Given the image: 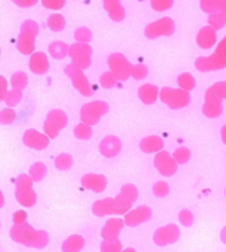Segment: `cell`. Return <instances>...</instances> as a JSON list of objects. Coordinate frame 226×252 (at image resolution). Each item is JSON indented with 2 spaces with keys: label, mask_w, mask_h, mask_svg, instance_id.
<instances>
[{
  "label": "cell",
  "mask_w": 226,
  "mask_h": 252,
  "mask_svg": "<svg viewBox=\"0 0 226 252\" xmlns=\"http://www.w3.org/2000/svg\"><path fill=\"white\" fill-rule=\"evenodd\" d=\"M34 38H36V37H33V35H28V34L21 32V34L18 35V41H16L18 50H19L22 55H30V53H33V50H34Z\"/></svg>",
  "instance_id": "cell-14"
},
{
  "label": "cell",
  "mask_w": 226,
  "mask_h": 252,
  "mask_svg": "<svg viewBox=\"0 0 226 252\" xmlns=\"http://www.w3.org/2000/svg\"><path fill=\"white\" fill-rule=\"evenodd\" d=\"M55 167L61 171H67L73 167V157L68 154H61L55 159Z\"/></svg>",
  "instance_id": "cell-18"
},
{
  "label": "cell",
  "mask_w": 226,
  "mask_h": 252,
  "mask_svg": "<svg viewBox=\"0 0 226 252\" xmlns=\"http://www.w3.org/2000/svg\"><path fill=\"white\" fill-rule=\"evenodd\" d=\"M221 241L226 244V227H224V230L221 232Z\"/></svg>",
  "instance_id": "cell-35"
},
{
  "label": "cell",
  "mask_w": 226,
  "mask_h": 252,
  "mask_svg": "<svg viewBox=\"0 0 226 252\" xmlns=\"http://www.w3.org/2000/svg\"><path fill=\"white\" fill-rule=\"evenodd\" d=\"M22 142L25 146L31 148V149H37V151H41V149H46L47 145H49V137L46 134H41L38 133L37 130H27L22 136Z\"/></svg>",
  "instance_id": "cell-6"
},
{
  "label": "cell",
  "mask_w": 226,
  "mask_h": 252,
  "mask_svg": "<svg viewBox=\"0 0 226 252\" xmlns=\"http://www.w3.org/2000/svg\"><path fill=\"white\" fill-rule=\"evenodd\" d=\"M67 124V117L64 112L61 111H53L49 114L46 123H44V131H46V136L47 137H56L59 130L62 127H65Z\"/></svg>",
  "instance_id": "cell-5"
},
{
  "label": "cell",
  "mask_w": 226,
  "mask_h": 252,
  "mask_svg": "<svg viewBox=\"0 0 226 252\" xmlns=\"http://www.w3.org/2000/svg\"><path fill=\"white\" fill-rule=\"evenodd\" d=\"M132 202L127 201L123 195H117L114 198V208H115V216H124L132 210Z\"/></svg>",
  "instance_id": "cell-15"
},
{
  "label": "cell",
  "mask_w": 226,
  "mask_h": 252,
  "mask_svg": "<svg viewBox=\"0 0 226 252\" xmlns=\"http://www.w3.org/2000/svg\"><path fill=\"white\" fill-rule=\"evenodd\" d=\"M151 219H152V210L147 205H142L124 214V224L129 227H136L142 223L150 221Z\"/></svg>",
  "instance_id": "cell-4"
},
{
  "label": "cell",
  "mask_w": 226,
  "mask_h": 252,
  "mask_svg": "<svg viewBox=\"0 0 226 252\" xmlns=\"http://www.w3.org/2000/svg\"><path fill=\"white\" fill-rule=\"evenodd\" d=\"M225 195H226V190H225Z\"/></svg>",
  "instance_id": "cell-40"
},
{
  "label": "cell",
  "mask_w": 226,
  "mask_h": 252,
  "mask_svg": "<svg viewBox=\"0 0 226 252\" xmlns=\"http://www.w3.org/2000/svg\"><path fill=\"white\" fill-rule=\"evenodd\" d=\"M12 1L19 7H30L37 3V0H12Z\"/></svg>",
  "instance_id": "cell-33"
},
{
  "label": "cell",
  "mask_w": 226,
  "mask_h": 252,
  "mask_svg": "<svg viewBox=\"0 0 226 252\" xmlns=\"http://www.w3.org/2000/svg\"><path fill=\"white\" fill-rule=\"evenodd\" d=\"M124 227V220L121 219H110L101 230L102 239H117Z\"/></svg>",
  "instance_id": "cell-8"
},
{
  "label": "cell",
  "mask_w": 226,
  "mask_h": 252,
  "mask_svg": "<svg viewBox=\"0 0 226 252\" xmlns=\"http://www.w3.org/2000/svg\"><path fill=\"white\" fill-rule=\"evenodd\" d=\"M163 146V142H160L158 139H148L142 143V149L145 152H154V151H158L160 148Z\"/></svg>",
  "instance_id": "cell-26"
},
{
  "label": "cell",
  "mask_w": 226,
  "mask_h": 252,
  "mask_svg": "<svg viewBox=\"0 0 226 252\" xmlns=\"http://www.w3.org/2000/svg\"><path fill=\"white\" fill-rule=\"evenodd\" d=\"M16 118V112L12 108H4L0 111V124L1 126H7L12 124Z\"/></svg>",
  "instance_id": "cell-22"
},
{
  "label": "cell",
  "mask_w": 226,
  "mask_h": 252,
  "mask_svg": "<svg viewBox=\"0 0 226 252\" xmlns=\"http://www.w3.org/2000/svg\"><path fill=\"white\" fill-rule=\"evenodd\" d=\"M74 134H75V137H78V139H81V140H87V139H90V136H92V130H90L87 126L81 124V126H77V127H75Z\"/></svg>",
  "instance_id": "cell-27"
},
{
  "label": "cell",
  "mask_w": 226,
  "mask_h": 252,
  "mask_svg": "<svg viewBox=\"0 0 226 252\" xmlns=\"http://www.w3.org/2000/svg\"><path fill=\"white\" fill-rule=\"evenodd\" d=\"M0 93H7V81L3 75H0Z\"/></svg>",
  "instance_id": "cell-34"
},
{
  "label": "cell",
  "mask_w": 226,
  "mask_h": 252,
  "mask_svg": "<svg viewBox=\"0 0 226 252\" xmlns=\"http://www.w3.org/2000/svg\"><path fill=\"white\" fill-rule=\"evenodd\" d=\"M28 83V77L25 72H15L12 77H10V86L12 89H18V90H22Z\"/></svg>",
  "instance_id": "cell-20"
},
{
  "label": "cell",
  "mask_w": 226,
  "mask_h": 252,
  "mask_svg": "<svg viewBox=\"0 0 226 252\" xmlns=\"http://www.w3.org/2000/svg\"><path fill=\"white\" fill-rule=\"evenodd\" d=\"M179 221L185 227H191L194 224V214L189 210H182L179 213Z\"/></svg>",
  "instance_id": "cell-25"
},
{
  "label": "cell",
  "mask_w": 226,
  "mask_h": 252,
  "mask_svg": "<svg viewBox=\"0 0 226 252\" xmlns=\"http://www.w3.org/2000/svg\"><path fill=\"white\" fill-rule=\"evenodd\" d=\"M175 159H176V162H179V164H185V162L189 159V151H188V149H179V151L175 154Z\"/></svg>",
  "instance_id": "cell-31"
},
{
  "label": "cell",
  "mask_w": 226,
  "mask_h": 252,
  "mask_svg": "<svg viewBox=\"0 0 226 252\" xmlns=\"http://www.w3.org/2000/svg\"><path fill=\"white\" fill-rule=\"evenodd\" d=\"M27 217H28V214H27V211H24V210H19V211L13 213V216H12V219H13V224H22V223H27Z\"/></svg>",
  "instance_id": "cell-30"
},
{
  "label": "cell",
  "mask_w": 226,
  "mask_h": 252,
  "mask_svg": "<svg viewBox=\"0 0 226 252\" xmlns=\"http://www.w3.org/2000/svg\"><path fill=\"white\" fill-rule=\"evenodd\" d=\"M21 32L36 37L37 32H38V25H37L34 21H25V22L21 25Z\"/></svg>",
  "instance_id": "cell-24"
},
{
  "label": "cell",
  "mask_w": 226,
  "mask_h": 252,
  "mask_svg": "<svg viewBox=\"0 0 226 252\" xmlns=\"http://www.w3.org/2000/svg\"><path fill=\"white\" fill-rule=\"evenodd\" d=\"M181 238V230L176 224H167L155 230L154 233V242L158 247H167L172 244H176Z\"/></svg>",
  "instance_id": "cell-3"
},
{
  "label": "cell",
  "mask_w": 226,
  "mask_h": 252,
  "mask_svg": "<svg viewBox=\"0 0 226 252\" xmlns=\"http://www.w3.org/2000/svg\"><path fill=\"white\" fill-rule=\"evenodd\" d=\"M4 205V196H3V192L0 190V208H3Z\"/></svg>",
  "instance_id": "cell-37"
},
{
  "label": "cell",
  "mask_w": 226,
  "mask_h": 252,
  "mask_svg": "<svg viewBox=\"0 0 226 252\" xmlns=\"http://www.w3.org/2000/svg\"><path fill=\"white\" fill-rule=\"evenodd\" d=\"M81 186L95 193H101L107 189V177L102 174H86L81 177Z\"/></svg>",
  "instance_id": "cell-7"
},
{
  "label": "cell",
  "mask_w": 226,
  "mask_h": 252,
  "mask_svg": "<svg viewBox=\"0 0 226 252\" xmlns=\"http://www.w3.org/2000/svg\"><path fill=\"white\" fill-rule=\"evenodd\" d=\"M43 6L50 7V9H59L64 4V0H41Z\"/></svg>",
  "instance_id": "cell-32"
},
{
  "label": "cell",
  "mask_w": 226,
  "mask_h": 252,
  "mask_svg": "<svg viewBox=\"0 0 226 252\" xmlns=\"http://www.w3.org/2000/svg\"><path fill=\"white\" fill-rule=\"evenodd\" d=\"M84 238L80 235H71L62 242V252H80L84 248Z\"/></svg>",
  "instance_id": "cell-12"
},
{
  "label": "cell",
  "mask_w": 226,
  "mask_h": 252,
  "mask_svg": "<svg viewBox=\"0 0 226 252\" xmlns=\"http://www.w3.org/2000/svg\"><path fill=\"white\" fill-rule=\"evenodd\" d=\"M21 99H22V90L12 89V90H7L4 102H6V106L12 108V106H16L21 102Z\"/></svg>",
  "instance_id": "cell-19"
},
{
  "label": "cell",
  "mask_w": 226,
  "mask_h": 252,
  "mask_svg": "<svg viewBox=\"0 0 226 252\" xmlns=\"http://www.w3.org/2000/svg\"><path fill=\"white\" fill-rule=\"evenodd\" d=\"M152 192L157 198H166L170 193V186L166 182H157L152 188Z\"/></svg>",
  "instance_id": "cell-23"
},
{
  "label": "cell",
  "mask_w": 226,
  "mask_h": 252,
  "mask_svg": "<svg viewBox=\"0 0 226 252\" xmlns=\"http://www.w3.org/2000/svg\"><path fill=\"white\" fill-rule=\"evenodd\" d=\"M121 252H138L136 250H133V248H126V250H123Z\"/></svg>",
  "instance_id": "cell-38"
},
{
  "label": "cell",
  "mask_w": 226,
  "mask_h": 252,
  "mask_svg": "<svg viewBox=\"0 0 226 252\" xmlns=\"http://www.w3.org/2000/svg\"><path fill=\"white\" fill-rule=\"evenodd\" d=\"M4 97H6V93H0V102L4 100Z\"/></svg>",
  "instance_id": "cell-39"
},
{
  "label": "cell",
  "mask_w": 226,
  "mask_h": 252,
  "mask_svg": "<svg viewBox=\"0 0 226 252\" xmlns=\"http://www.w3.org/2000/svg\"><path fill=\"white\" fill-rule=\"evenodd\" d=\"M155 167H157L158 171H160L163 176H166V177H170V176H173V174L176 173V162H175V159H172L170 155L166 154V152L160 154V155L155 158Z\"/></svg>",
  "instance_id": "cell-9"
},
{
  "label": "cell",
  "mask_w": 226,
  "mask_h": 252,
  "mask_svg": "<svg viewBox=\"0 0 226 252\" xmlns=\"http://www.w3.org/2000/svg\"><path fill=\"white\" fill-rule=\"evenodd\" d=\"M30 69L34 72V74H44L49 68V63H47V59L43 53H33L31 58H30Z\"/></svg>",
  "instance_id": "cell-13"
},
{
  "label": "cell",
  "mask_w": 226,
  "mask_h": 252,
  "mask_svg": "<svg viewBox=\"0 0 226 252\" xmlns=\"http://www.w3.org/2000/svg\"><path fill=\"white\" fill-rule=\"evenodd\" d=\"M123 251V245L121 242L117 239H104V242L101 244V252H121Z\"/></svg>",
  "instance_id": "cell-17"
},
{
  "label": "cell",
  "mask_w": 226,
  "mask_h": 252,
  "mask_svg": "<svg viewBox=\"0 0 226 252\" xmlns=\"http://www.w3.org/2000/svg\"><path fill=\"white\" fill-rule=\"evenodd\" d=\"M10 239L19 245L28 247V248H34L36 247V238H37V230L28 224V223H22V224H13L10 232Z\"/></svg>",
  "instance_id": "cell-2"
},
{
  "label": "cell",
  "mask_w": 226,
  "mask_h": 252,
  "mask_svg": "<svg viewBox=\"0 0 226 252\" xmlns=\"http://www.w3.org/2000/svg\"><path fill=\"white\" fill-rule=\"evenodd\" d=\"M65 52H67V49H65V46H64L62 43H53V44L50 46V53H52L55 58H62V56L65 55Z\"/></svg>",
  "instance_id": "cell-28"
},
{
  "label": "cell",
  "mask_w": 226,
  "mask_h": 252,
  "mask_svg": "<svg viewBox=\"0 0 226 252\" xmlns=\"http://www.w3.org/2000/svg\"><path fill=\"white\" fill-rule=\"evenodd\" d=\"M78 37H80V38H89V35H86V31H80V32L77 31V38H78Z\"/></svg>",
  "instance_id": "cell-36"
},
{
  "label": "cell",
  "mask_w": 226,
  "mask_h": 252,
  "mask_svg": "<svg viewBox=\"0 0 226 252\" xmlns=\"http://www.w3.org/2000/svg\"><path fill=\"white\" fill-rule=\"evenodd\" d=\"M30 177L33 179V182H41L46 174H47V168L43 162H36L30 167V171H28Z\"/></svg>",
  "instance_id": "cell-16"
},
{
  "label": "cell",
  "mask_w": 226,
  "mask_h": 252,
  "mask_svg": "<svg viewBox=\"0 0 226 252\" xmlns=\"http://www.w3.org/2000/svg\"><path fill=\"white\" fill-rule=\"evenodd\" d=\"M49 27H50L52 30L58 31V30H61V28L64 27V19H62L59 15H55V16H52V18L49 19Z\"/></svg>",
  "instance_id": "cell-29"
},
{
  "label": "cell",
  "mask_w": 226,
  "mask_h": 252,
  "mask_svg": "<svg viewBox=\"0 0 226 252\" xmlns=\"http://www.w3.org/2000/svg\"><path fill=\"white\" fill-rule=\"evenodd\" d=\"M101 154L107 158H113L120 152V140L117 137H107L101 142Z\"/></svg>",
  "instance_id": "cell-11"
},
{
  "label": "cell",
  "mask_w": 226,
  "mask_h": 252,
  "mask_svg": "<svg viewBox=\"0 0 226 252\" xmlns=\"http://www.w3.org/2000/svg\"><path fill=\"white\" fill-rule=\"evenodd\" d=\"M15 199L21 207L31 208L37 202V195L33 189V179L30 174H19L15 183Z\"/></svg>",
  "instance_id": "cell-1"
},
{
  "label": "cell",
  "mask_w": 226,
  "mask_h": 252,
  "mask_svg": "<svg viewBox=\"0 0 226 252\" xmlns=\"http://www.w3.org/2000/svg\"><path fill=\"white\" fill-rule=\"evenodd\" d=\"M120 195H123L127 201H130L133 204L139 198V190L133 185H124L120 190Z\"/></svg>",
  "instance_id": "cell-21"
},
{
  "label": "cell",
  "mask_w": 226,
  "mask_h": 252,
  "mask_svg": "<svg viewBox=\"0 0 226 252\" xmlns=\"http://www.w3.org/2000/svg\"><path fill=\"white\" fill-rule=\"evenodd\" d=\"M92 213L96 217H107V216H115L114 208V198H105L101 201H96L92 207Z\"/></svg>",
  "instance_id": "cell-10"
}]
</instances>
